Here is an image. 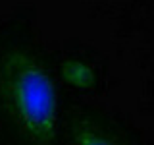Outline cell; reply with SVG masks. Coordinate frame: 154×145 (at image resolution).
<instances>
[{"label": "cell", "instance_id": "2", "mask_svg": "<svg viewBox=\"0 0 154 145\" xmlns=\"http://www.w3.org/2000/svg\"><path fill=\"white\" fill-rule=\"evenodd\" d=\"M71 145H122L93 122H77L71 132Z\"/></svg>", "mask_w": 154, "mask_h": 145}, {"label": "cell", "instance_id": "3", "mask_svg": "<svg viewBox=\"0 0 154 145\" xmlns=\"http://www.w3.org/2000/svg\"><path fill=\"white\" fill-rule=\"evenodd\" d=\"M62 77L77 89H91L96 81V72L83 60H67L62 66Z\"/></svg>", "mask_w": 154, "mask_h": 145}, {"label": "cell", "instance_id": "1", "mask_svg": "<svg viewBox=\"0 0 154 145\" xmlns=\"http://www.w3.org/2000/svg\"><path fill=\"white\" fill-rule=\"evenodd\" d=\"M0 101L16 130L31 145H50L58 132V89L45 66L12 48L0 58Z\"/></svg>", "mask_w": 154, "mask_h": 145}]
</instances>
